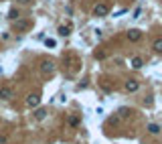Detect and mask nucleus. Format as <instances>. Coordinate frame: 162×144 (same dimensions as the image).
Segmentation results:
<instances>
[{
    "label": "nucleus",
    "mask_w": 162,
    "mask_h": 144,
    "mask_svg": "<svg viewBox=\"0 0 162 144\" xmlns=\"http://www.w3.org/2000/svg\"><path fill=\"white\" fill-rule=\"evenodd\" d=\"M109 14V6L108 4H97L95 8H93V16H97V18H104V16Z\"/></svg>",
    "instance_id": "1"
},
{
    "label": "nucleus",
    "mask_w": 162,
    "mask_h": 144,
    "mask_svg": "<svg viewBox=\"0 0 162 144\" xmlns=\"http://www.w3.org/2000/svg\"><path fill=\"white\" fill-rule=\"evenodd\" d=\"M128 39H130L132 43L140 41L142 39V31H140V28H130V31H128Z\"/></svg>",
    "instance_id": "2"
},
{
    "label": "nucleus",
    "mask_w": 162,
    "mask_h": 144,
    "mask_svg": "<svg viewBox=\"0 0 162 144\" xmlns=\"http://www.w3.org/2000/svg\"><path fill=\"white\" fill-rule=\"evenodd\" d=\"M124 87H126V91H138L140 90V81L138 79H128Z\"/></svg>",
    "instance_id": "3"
},
{
    "label": "nucleus",
    "mask_w": 162,
    "mask_h": 144,
    "mask_svg": "<svg viewBox=\"0 0 162 144\" xmlns=\"http://www.w3.org/2000/svg\"><path fill=\"white\" fill-rule=\"evenodd\" d=\"M14 28H16L18 33L27 31V28H28V20H24V18H16V20H14Z\"/></svg>",
    "instance_id": "4"
},
{
    "label": "nucleus",
    "mask_w": 162,
    "mask_h": 144,
    "mask_svg": "<svg viewBox=\"0 0 162 144\" xmlns=\"http://www.w3.org/2000/svg\"><path fill=\"white\" fill-rule=\"evenodd\" d=\"M39 104H41V97L37 95V94H31V95L27 97V105H28V108H37Z\"/></svg>",
    "instance_id": "5"
},
{
    "label": "nucleus",
    "mask_w": 162,
    "mask_h": 144,
    "mask_svg": "<svg viewBox=\"0 0 162 144\" xmlns=\"http://www.w3.org/2000/svg\"><path fill=\"white\" fill-rule=\"evenodd\" d=\"M12 87H0V100H10L12 97Z\"/></svg>",
    "instance_id": "6"
},
{
    "label": "nucleus",
    "mask_w": 162,
    "mask_h": 144,
    "mask_svg": "<svg viewBox=\"0 0 162 144\" xmlns=\"http://www.w3.org/2000/svg\"><path fill=\"white\" fill-rule=\"evenodd\" d=\"M71 28H73V24H63V27H59V37H69L71 35Z\"/></svg>",
    "instance_id": "7"
},
{
    "label": "nucleus",
    "mask_w": 162,
    "mask_h": 144,
    "mask_svg": "<svg viewBox=\"0 0 162 144\" xmlns=\"http://www.w3.org/2000/svg\"><path fill=\"white\" fill-rule=\"evenodd\" d=\"M53 69H55V67H53L51 61H47V59L41 61V71H43V73H53Z\"/></svg>",
    "instance_id": "8"
},
{
    "label": "nucleus",
    "mask_w": 162,
    "mask_h": 144,
    "mask_svg": "<svg viewBox=\"0 0 162 144\" xmlns=\"http://www.w3.org/2000/svg\"><path fill=\"white\" fill-rule=\"evenodd\" d=\"M130 65H132V69H142V65H144V61L140 57H132V61H130Z\"/></svg>",
    "instance_id": "9"
},
{
    "label": "nucleus",
    "mask_w": 162,
    "mask_h": 144,
    "mask_svg": "<svg viewBox=\"0 0 162 144\" xmlns=\"http://www.w3.org/2000/svg\"><path fill=\"white\" fill-rule=\"evenodd\" d=\"M45 47H47V49H57V39L47 37V39H45Z\"/></svg>",
    "instance_id": "10"
},
{
    "label": "nucleus",
    "mask_w": 162,
    "mask_h": 144,
    "mask_svg": "<svg viewBox=\"0 0 162 144\" xmlns=\"http://www.w3.org/2000/svg\"><path fill=\"white\" fill-rule=\"evenodd\" d=\"M8 18H10V20L20 18V10H18V8H10V10H8Z\"/></svg>",
    "instance_id": "11"
},
{
    "label": "nucleus",
    "mask_w": 162,
    "mask_h": 144,
    "mask_svg": "<svg viewBox=\"0 0 162 144\" xmlns=\"http://www.w3.org/2000/svg\"><path fill=\"white\" fill-rule=\"evenodd\" d=\"M148 132H150V134H154V136H156V134H160V126L158 124H148Z\"/></svg>",
    "instance_id": "12"
},
{
    "label": "nucleus",
    "mask_w": 162,
    "mask_h": 144,
    "mask_svg": "<svg viewBox=\"0 0 162 144\" xmlns=\"http://www.w3.org/2000/svg\"><path fill=\"white\" fill-rule=\"evenodd\" d=\"M45 116H47V110H45V108H39V110L35 112V118H37V120H45Z\"/></svg>",
    "instance_id": "13"
},
{
    "label": "nucleus",
    "mask_w": 162,
    "mask_h": 144,
    "mask_svg": "<svg viewBox=\"0 0 162 144\" xmlns=\"http://www.w3.org/2000/svg\"><path fill=\"white\" fill-rule=\"evenodd\" d=\"M152 49H154L156 53H162V39H156L154 45H152Z\"/></svg>",
    "instance_id": "14"
},
{
    "label": "nucleus",
    "mask_w": 162,
    "mask_h": 144,
    "mask_svg": "<svg viewBox=\"0 0 162 144\" xmlns=\"http://www.w3.org/2000/svg\"><path fill=\"white\" fill-rule=\"evenodd\" d=\"M140 16H142V6H138L134 12H132V18H134V20H138Z\"/></svg>",
    "instance_id": "15"
},
{
    "label": "nucleus",
    "mask_w": 162,
    "mask_h": 144,
    "mask_svg": "<svg viewBox=\"0 0 162 144\" xmlns=\"http://www.w3.org/2000/svg\"><path fill=\"white\" fill-rule=\"evenodd\" d=\"M69 124H71V126H77V124H79V120H77V118H71Z\"/></svg>",
    "instance_id": "16"
},
{
    "label": "nucleus",
    "mask_w": 162,
    "mask_h": 144,
    "mask_svg": "<svg viewBox=\"0 0 162 144\" xmlns=\"http://www.w3.org/2000/svg\"><path fill=\"white\" fill-rule=\"evenodd\" d=\"M31 0H16V4H28Z\"/></svg>",
    "instance_id": "17"
}]
</instances>
